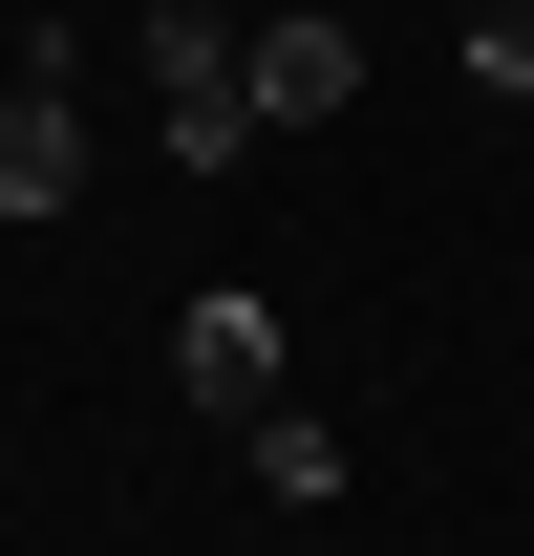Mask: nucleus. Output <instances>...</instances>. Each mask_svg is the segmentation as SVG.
Listing matches in <instances>:
<instances>
[{
  "instance_id": "1",
  "label": "nucleus",
  "mask_w": 534,
  "mask_h": 556,
  "mask_svg": "<svg viewBox=\"0 0 534 556\" xmlns=\"http://www.w3.org/2000/svg\"><path fill=\"white\" fill-rule=\"evenodd\" d=\"M150 108H171V172H236L278 129L257 108V22H214V0H150Z\"/></svg>"
},
{
  "instance_id": "2",
  "label": "nucleus",
  "mask_w": 534,
  "mask_h": 556,
  "mask_svg": "<svg viewBox=\"0 0 534 556\" xmlns=\"http://www.w3.org/2000/svg\"><path fill=\"white\" fill-rule=\"evenodd\" d=\"M171 386H193L214 428H278V407H300V343H278V300H257V278L171 300Z\"/></svg>"
},
{
  "instance_id": "3",
  "label": "nucleus",
  "mask_w": 534,
  "mask_h": 556,
  "mask_svg": "<svg viewBox=\"0 0 534 556\" xmlns=\"http://www.w3.org/2000/svg\"><path fill=\"white\" fill-rule=\"evenodd\" d=\"M257 108L278 129H342V108H364V22H342V0H257Z\"/></svg>"
},
{
  "instance_id": "4",
  "label": "nucleus",
  "mask_w": 534,
  "mask_h": 556,
  "mask_svg": "<svg viewBox=\"0 0 534 556\" xmlns=\"http://www.w3.org/2000/svg\"><path fill=\"white\" fill-rule=\"evenodd\" d=\"M86 193V108H65V43H22V86H0V214H65Z\"/></svg>"
},
{
  "instance_id": "5",
  "label": "nucleus",
  "mask_w": 534,
  "mask_h": 556,
  "mask_svg": "<svg viewBox=\"0 0 534 556\" xmlns=\"http://www.w3.org/2000/svg\"><path fill=\"white\" fill-rule=\"evenodd\" d=\"M236 450H257V492H278V514H321V492H342V428H321V407H278V428H236Z\"/></svg>"
},
{
  "instance_id": "6",
  "label": "nucleus",
  "mask_w": 534,
  "mask_h": 556,
  "mask_svg": "<svg viewBox=\"0 0 534 556\" xmlns=\"http://www.w3.org/2000/svg\"><path fill=\"white\" fill-rule=\"evenodd\" d=\"M470 86H492V108H534V0H470Z\"/></svg>"
}]
</instances>
